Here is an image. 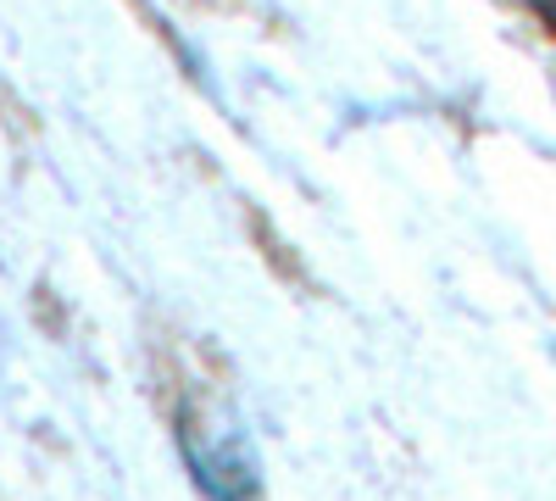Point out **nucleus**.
<instances>
[{"instance_id":"1","label":"nucleus","mask_w":556,"mask_h":501,"mask_svg":"<svg viewBox=\"0 0 556 501\" xmlns=\"http://www.w3.org/2000/svg\"><path fill=\"white\" fill-rule=\"evenodd\" d=\"M178 451L206 501H262V451L228 401H190L178 413Z\"/></svg>"},{"instance_id":"2","label":"nucleus","mask_w":556,"mask_h":501,"mask_svg":"<svg viewBox=\"0 0 556 501\" xmlns=\"http://www.w3.org/2000/svg\"><path fill=\"white\" fill-rule=\"evenodd\" d=\"M529 7H540L545 17H556V0H529Z\"/></svg>"}]
</instances>
